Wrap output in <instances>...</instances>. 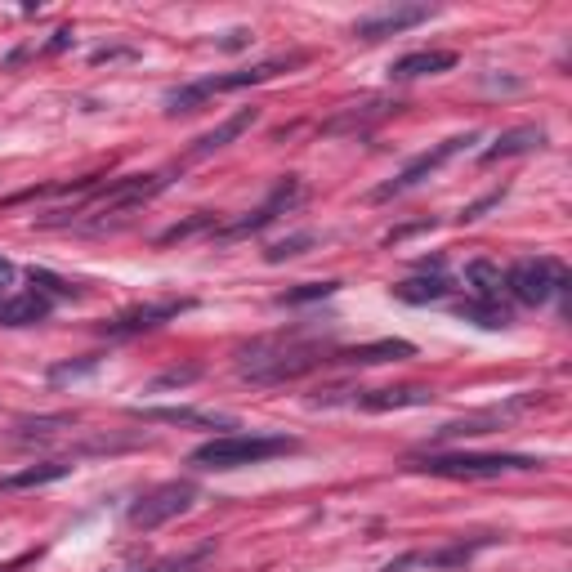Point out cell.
<instances>
[{
  "mask_svg": "<svg viewBox=\"0 0 572 572\" xmlns=\"http://www.w3.org/2000/svg\"><path fill=\"white\" fill-rule=\"evenodd\" d=\"M318 362H331V354L313 340H255L237 354V376L255 380V385H282V380L313 371Z\"/></svg>",
  "mask_w": 572,
  "mask_h": 572,
  "instance_id": "1",
  "label": "cell"
},
{
  "mask_svg": "<svg viewBox=\"0 0 572 572\" xmlns=\"http://www.w3.org/2000/svg\"><path fill=\"white\" fill-rule=\"evenodd\" d=\"M295 438L286 434H219L211 443H202L193 452L197 470H242V465H260L273 461V456L295 452Z\"/></svg>",
  "mask_w": 572,
  "mask_h": 572,
  "instance_id": "2",
  "label": "cell"
},
{
  "mask_svg": "<svg viewBox=\"0 0 572 572\" xmlns=\"http://www.w3.org/2000/svg\"><path fill=\"white\" fill-rule=\"evenodd\" d=\"M416 470L438 474V479H501L510 470H537L541 461L519 452H429L412 456Z\"/></svg>",
  "mask_w": 572,
  "mask_h": 572,
  "instance_id": "3",
  "label": "cell"
},
{
  "mask_svg": "<svg viewBox=\"0 0 572 572\" xmlns=\"http://www.w3.org/2000/svg\"><path fill=\"white\" fill-rule=\"evenodd\" d=\"M197 483L193 479H175V483H161V488H152L148 497H139L135 505H130V528H161V523L179 519V514H188L197 505Z\"/></svg>",
  "mask_w": 572,
  "mask_h": 572,
  "instance_id": "4",
  "label": "cell"
},
{
  "mask_svg": "<svg viewBox=\"0 0 572 572\" xmlns=\"http://www.w3.org/2000/svg\"><path fill=\"white\" fill-rule=\"evenodd\" d=\"M505 291L514 295L519 304H546L550 295H564L568 291V269L559 260H523L505 273Z\"/></svg>",
  "mask_w": 572,
  "mask_h": 572,
  "instance_id": "5",
  "label": "cell"
},
{
  "mask_svg": "<svg viewBox=\"0 0 572 572\" xmlns=\"http://www.w3.org/2000/svg\"><path fill=\"white\" fill-rule=\"evenodd\" d=\"M470 143H479V135H474V130H470V135H456V139L434 143V148L421 152V157H416V161H407V166L398 170V175L389 179V184H380L376 193H371V202H389V197H403V193H412L416 184H425V179L434 175L438 166H447V161H452L456 152H465V148H470Z\"/></svg>",
  "mask_w": 572,
  "mask_h": 572,
  "instance_id": "6",
  "label": "cell"
},
{
  "mask_svg": "<svg viewBox=\"0 0 572 572\" xmlns=\"http://www.w3.org/2000/svg\"><path fill=\"white\" fill-rule=\"evenodd\" d=\"M300 193H304L300 179H282V184L273 188V197L260 206V211L242 215L237 224H219V228H215V237H219V242H237V237H246V233H260V228H264V224H273V219H278V215L286 211V206L300 202Z\"/></svg>",
  "mask_w": 572,
  "mask_h": 572,
  "instance_id": "7",
  "label": "cell"
},
{
  "mask_svg": "<svg viewBox=\"0 0 572 572\" xmlns=\"http://www.w3.org/2000/svg\"><path fill=\"white\" fill-rule=\"evenodd\" d=\"M425 18H434V9H429V5H385V9H376V14L358 18L354 36H358V41H385V36L407 32V27L425 23Z\"/></svg>",
  "mask_w": 572,
  "mask_h": 572,
  "instance_id": "8",
  "label": "cell"
},
{
  "mask_svg": "<svg viewBox=\"0 0 572 572\" xmlns=\"http://www.w3.org/2000/svg\"><path fill=\"white\" fill-rule=\"evenodd\" d=\"M184 309H193L188 300H170V304H143V309H130V313H121V318H112V322H103V336H117V340H126V336H139V331H152V327H161L166 318H179Z\"/></svg>",
  "mask_w": 572,
  "mask_h": 572,
  "instance_id": "9",
  "label": "cell"
},
{
  "mask_svg": "<svg viewBox=\"0 0 572 572\" xmlns=\"http://www.w3.org/2000/svg\"><path fill=\"white\" fill-rule=\"evenodd\" d=\"M295 63H304L300 54H291V59H269V63H255V68H242V72H224V76H206L202 94L211 99V94H228V90H246V85H264L273 81V76H282L286 68H295Z\"/></svg>",
  "mask_w": 572,
  "mask_h": 572,
  "instance_id": "10",
  "label": "cell"
},
{
  "mask_svg": "<svg viewBox=\"0 0 572 572\" xmlns=\"http://www.w3.org/2000/svg\"><path fill=\"white\" fill-rule=\"evenodd\" d=\"M143 421L157 425H184V429H224V434H237V421L224 412H202V407H143Z\"/></svg>",
  "mask_w": 572,
  "mask_h": 572,
  "instance_id": "11",
  "label": "cell"
},
{
  "mask_svg": "<svg viewBox=\"0 0 572 572\" xmlns=\"http://www.w3.org/2000/svg\"><path fill=\"white\" fill-rule=\"evenodd\" d=\"M354 403L362 412H398V407H425L434 403V389L425 385H398V389H358Z\"/></svg>",
  "mask_w": 572,
  "mask_h": 572,
  "instance_id": "12",
  "label": "cell"
},
{
  "mask_svg": "<svg viewBox=\"0 0 572 572\" xmlns=\"http://www.w3.org/2000/svg\"><path fill=\"white\" fill-rule=\"evenodd\" d=\"M452 68H456L452 50H416V54H403V59L389 68V76H394V81H416V76H438Z\"/></svg>",
  "mask_w": 572,
  "mask_h": 572,
  "instance_id": "13",
  "label": "cell"
},
{
  "mask_svg": "<svg viewBox=\"0 0 572 572\" xmlns=\"http://www.w3.org/2000/svg\"><path fill=\"white\" fill-rule=\"evenodd\" d=\"M331 358L354 362V367H380V362L416 358V345H412V340H376V345H358V349H345V354H331Z\"/></svg>",
  "mask_w": 572,
  "mask_h": 572,
  "instance_id": "14",
  "label": "cell"
},
{
  "mask_svg": "<svg viewBox=\"0 0 572 572\" xmlns=\"http://www.w3.org/2000/svg\"><path fill=\"white\" fill-rule=\"evenodd\" d=\"M255 121H260V112L255 108H246V112H237V117H228L224 126H215V130H206L202 139L193 143V152H188V157H211V152H219V148H228V143H233L237 135H246V130L255 126Z\"/></svg>",
  "mask_w": 572,
  "mask_h": 572,
  "instance_id": "15",
  "label": "cell"
},
{
  "mask_svg": "<svg viewBox=\"0 0 572 572\" xmlns=\"http://www.w3.org/2000/svg\"><path fill=\"white\" fill-rule=\"evenodd\" d=\"M72 474V461H41V465H27V470L0 479V492H27V488H45V483H59Z\"/></svg>",
  "mask_w": 572,
  "mask_h": 572,
  "instance_id": "16",
  "label": "cell"
},
{
  "mask_svg": "<svg viewBox=\"0 0 572 572\" xmlns=\"http://www.w3.org/2000/svg\"><path fill=\"white\" fill-rule=\"evenodd\" d=\"M45 318H50V300L41 291H23L0 304V322L5 327H32V322H45Z\"/></svg>",
  "mask_w": 572,
  "mask_h": 572,
  "instance_id": "17",
  "label": "cell"
},
{
  "mask_svg": "<svg viewBox=\"0 0 572 572\" xmlns=\"http://www.w3.org/2000/svg\"><path fill=\"white\" fill-rule=\"evenodd\" d=\"M546 143V130L541 126H519V130H505V135H497V143H492L488 152H483V161H505V157H519V152H532Z\"/></svg>",
  "mask_w": 572,
  "mask_h": 572,
  "instance_id": "18",
  "label": "cell"
},
{
  "mask_svg": "<svg viewBox=\"0 0 572 572\" xmlns=\"http://www.w3.org/2000/svg\"><path fill=\"white\" fill-rule=\"evenodd\" d=\"M465 282L474 286V295L488 304H501V291H505V273L497 269L492 260H470L465 264Z\"/></svg>",
  "mask_w": 572,
  "mask_h": 572,
  "instance_id": "19",
  "label": "cell"
},
{
  "mask_svg": "<svg viewBox=\"0 0 572 572\" xmlns=\"http://www.w3.org/2000/svg\"><path fill=\"white\" fill-rule=\"evenodd\" d=\"M456 313H461L465 322H474V327H483V331H501V327H510V309L505 304H488V300H465V304H456Z\"/></svg>",
  "mask_w": 572,
  "mask_h": 572,
  "instance_id": "20",
  "label": "cell"
},
{
  "mask_svg": "<svg viewBox=\"0 0 572 572\" xmlns=\"http://www.w3.org/2000/svg\"><path fill=\"white\" fill-rule=\"evenodd\" d=\"M443 295H447V278H429V273L394 286V300H403V304H434V300H443Z\"/></svg>",
  "mask_w": 572,
  "mask_h": 572,
  "instance_id": "21",
  "label": "cell"
},
{
  "mask_svg": "<svg viewBox=\"0 0 572 572\" xmlns=\"http://www.w3.org/2000/svg\"><path fill=\"white\" fill-rule=\"evenodd\" d=\"M206 228H219V219L211 211H197L193 219H184V224H170L166 233L157 237L161 246H170V242H188V237H197V233H206Z\"/></svg>",
  "mask_w": 572,
  "mask_h": 572,
  "instance_id": "22",
  "label": "cell"
},
{
  "mask_svg": "<svg viewBox=\"0 0 572 572\" xmlns=\"http://www.w3.org/2000/svg\"><path fill=\"white\" fill-rule=\"evenodd\" d=\"M340 291V282H304V286H295V291H282L278 295V304L286 309V304H313V300H327V295H336Z\"/></svg>",
  "mask_w": 572,
  "mask_h": 572,
  "instance_id": "23",
  "label": "cell"
},
{
  "mask_svg": "<svg viewBox=\"0 0 572 572\" xmlns=\"http://www.w3.org/2000/svg\"><path fill=\"white\" fill-rule=\"evenodd\" d=\"M166 112L170 117H179V112H197L206 103V94H202V85H179V90H166Z\"/></svg>",
  "mask_w": 572,
  "mask_h": 572,
  "instance_id": "24",
  "label": "cell"
},
{
  "mask_svg": "<svg viewBox=\"0 0 572 572\" xmlns=\"http://www.w3.org/2000/svg\"><path fill=\"white\" fill-rule=\"evenodd\" d=\"M309 246H313V233H291V237H282V242H273L269 251H264V260H269V264L295 260V255H304Z\"/></svg>",
  "mask_w": 572,
  "mask_h": 572,
  "instance_id": "25",
  "label": "cell"
},
{
  "mask_svg": "<svg viewBox=\"0 0 572 572\" xmlns=\"http://www.w3.org/2000/svg\"><path fill=\"white\" fill-rule=\"evenodd\" d=\"M202 376V367H170V371H161L157 380L148 385V394H166V389H184V385H193V380Z\"/></svg>",
  "mask_w": 572,
  "mask_h": 572,
  "instance_id": "26",
  "label": "cell"
},
{
  "mask_svg": "<svg viewBox=\"0 0 572 572\" xmlns=\"http://www.w3.org/2000/svg\"><path fill=\"white\" fill-rule=\"evenodd\" d=\"M27 278H32V286L45 295V300H50V295H63V300H68V295H81V286H72V282H63V278H54L50 269H32Z\"/></svg>",
  "mask_w": 572,
  "mask_h": 572,
  "instance_id": "27",
  "label": "cell"
},
{
  "mask_svg": "<svg viewBox=\"0 0 572 572\" xmlns=\"http://www.w3.org/2000/svg\"><path fill=\"white\" fill-rule=\"evenodd\" d=\"M99 367V358H85V362H59V367H50V380L54 385H68L76 376H90V371Z\"/></svg>",
  "mask_w": 572,
  "mask_h": 572,
  "instance_id": "28",
  "label": "cell"
},
{
  "mask_svg": "<svg viewBox=\"0 0 572 572\" xmlns=\"http://www.w3.org/2000/svg\"><path fill=\"white\" fill-rule=\"evenodd\" d=\"M72 416H41V421H23L18 438H36V434H54V429H68Z\"/></svg>",
  "mask_w": 572,
  "mask_h": 572,
  "instance_id": "29",
  "label": "cell"
},
{
  "mask_svg": "<svg viewBox=\"0 0 572 572\" xmlns=\"http://www.w3.org/2000/svg\"><path fill=\"white\" fill-rule=\"evenodd\" d=\"M497 202H501V193H488V197H483V202L465 206V211H461V224H474V219H479L483 211H488V206H497Z\"/></svg>",
  "mask_w": 572,
  "mask_h": 572,
  "instance_id": "30",
  "label": "cell"
},
{
  "mask_svg": "<svg viewBox=\"0 0 572 572\" xmlns=\"http://www.w3.org/2000/svg\"><path fill=\"white\" fill-rule=\"evenodd\" d=\"M251 41H255V36L246 32V27H237V32H228L219 45H224V50H242V45H251Z\"/></svg>",
  "mask_w": 572,
  "mask_h": 572,
  "instance_id": "31",
  "label": "cell"
},
{
  "mask_svg": "<svg viewBox=\"0 0 572 572\" xmlns=\"http://www.w3.org/2000/svg\"><path fill=\"white\" fill-rule=\"evenodd\" d=\"M14 278H18V269H14V264H9V260H5V255H0V286H9Z\"/></svg>",
  "mask_w": 572,
  "mask_h": 572,
  "instance_id": "32",
  "label": "cell"
}]
</instances>
